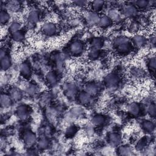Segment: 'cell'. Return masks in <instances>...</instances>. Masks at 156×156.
I'll list each match as a JSON object with an SVG mask.
<instances>
[{
  "instance_id": "cell-1",
  "label": "cell",
  "mask_w": 156,
  "mask_h": 156,
  "mask_svg": "<svg viewBox=\"0 0 156 156\" xmlns=\"http://www.w3.org/2000/svg\"><path fill=\"white\" fill-rule=\"evenodd\" d=\"M138 13L137 7L133 4H127L122 8V13L123 15L132 18L137 16Z\"/></svg>"
},
{
  "instance_id": "cell-2",
  "label": "cell",
  "mask_w": 156,
  "mask_h": 156,
  "mask_svg": "<svg viewBox=\"0 0 156 156\" xmlns=\"http://www.w3.org/2000/svg\"><path fill=\"white\" fill-rule=\"evenodd\" d=\"M41 30L44 34L48 36H52L57 33V27L54 23L46 22L42 25Z\"/></svg>"
},
{
  "instance_id": "cell-3",
  "label": "cell",
  "mask_w": 156,
  "mask_h": 156,
  "mask_svg": "<svg viewBox=\"0 0 156 156\" xmlns=\"http://www.w3.org/2000/svg\"><path fill=\"white\" fill-rule=\"evenodd\" d=\"M70 52L74 55H79L82 53L83 51V44L80 40H75L73 41L69 45Z\"/></svg>"
},
{
  "instance_id": "cell-4",
  "label": "cell",
  "mask_w": 156,
  "mask_h": 156,
  "mask_svg": "<svg viewBox=\"0 0 156 156\" xmlns=\"http://www.w3.org/2000/svg\"><path fill=\"white\" fill-rule=\"evenodd\" d=\"M119 82L118 76L115 73H110L108 74L105 78V83L108 88L115 87Z\"/></svg>"
},
{
  "instance_id": "cell-5",
  "label": "cell",
  "mask_w": 156,
  "mask_h": 156,
  "mask_svg": "<svg viewBox=\"0 0 156 156\" xmlns=\"http://www.w3.org/2000/svg\"><path fill=\"white\" fill-rule=\"evenodd\" d=\"M100 16L97 12H88L85 17V20L88 24L91 26H94L98 24L99 21Z\"/></svg>"
},
{
  "instance_id": "cell-6",
  "label": "cell",
  "mask_w": 156,
  "mask_h": 156,
  "mask_svg": "<svg viewBox=\"0 0 156 156\" xmlns=\"http://www.w3.org/2000/svg\"><path fill=\"white\" fill-rule=\"evenodd\" d=\"M23 140L25 144L28 146H32L36 141L37 138L35 135L31 131H27L24 132Z\"/></svg>"
},
{
  "instance_id": "cell-7",
  "label": "cell",
  "mask_w": 156,
  "mask_h": 156,
  "mask_svg": "<svg viewBox=\"0 0 156 156\" xmlns=\"http://www.w3.org/2000/svg\"><path fill=\"white\" fill-rule=\"evenodd\" d=\"M40 20V14L36 10H32L27 15V21L29 24H34Z\"/></svg>"
},
{
  "instance_id": "cell-8",
  "label": "cell",
  "mask_w": 156,
  "mask_h": 156,
  "mask_svg": "<svg viewBox=\"0 0 156 156\" xmlns=\"http://www.w3.org/2000/svg\"><path fill=\"white\" fill-rule=\"evenodd\" d=\"M91 96H91L90 94H89L88 93L83 91L77 94V99L80 104L83 105H87L91 102L92 99Z\"/></svg>"
},
{
  "instance_id": "cell-9",
  "label": "cell",
  "mask_w": 156,
  "mask_h": 156,
  "mask_svg": "<svg viewBox=\"0 0 156 156\" xmlns=\"http://www.w3.org/2000/svg\"><path fill=\"white\" fill-rule=\"evenodd\" d=\"M64 91L65 94L68 97H74L77 93V88L74 84L68 83L65 85L64 87Z\"/></svg>"
},
{
  "instance_id": "cell-10",
  "label": "cell",
  "mask_w": 156,
  "mask_h": 156,
  "mask_svg": "<svg viewBox=\"0 0 156 156\" xmlns=\"http://www.w3.org/2000/svg\"><path fill=\"white\" fill-rule=\"evenodd\" d=\"M132 41L134 45H135L136 47L141 48L146 44L147 40L146 38L143 35L135 34L132 37Z\"/></svg>"
},
{
  "instance_id": "cell-11",
  "label": "cell",
  "mask_w": 156,
  "mask_h": 156,
  "mask_svg": "<svg viewBox=\"0 0 156 156\" xmlns=\"http://www.w3.org/2000/svg\"><path fill=\"white\" fill-rule=\"evenodd\" d=\"M108 141L110 146L112 147L118 146L121 143V137L116 133H111L108 135Z\"/></svg>"
},
{
  "instance_id": "cell-12",
  "label": "cell",
  "mask_w": 156,
  "mask_h": 156,
  "mask_svg": "<svg viewBox=\"0 0 156 156\" xmlns=\"http://www.w3.org/2000/svg\"><path fill=\"white\" fill-rule=\"evenodd\" d=\"M20 71L21 74L25 78H29L31 75V69L30 65L24 62L20 65Z\"/></svg>"
},
{
  "instance_id": "cell-13",
  "label": "cell",
  "mask_w": 156,
  "mask_h": 156,
  "mask_svg": "<svg viewBox=\"0 0 156 156\" xmlns=\"http://www.w3.org/2000/svg\"><path fill=\"white\" fill-rule=\"evenodd\" d=\"M84 91L91 96H94L98 91V86L94 82H89L85 85Z\"/></svg>"
},
{
  "instance_id": "cell-14",
  "label": "cell",
  "mask_w": 156,
  "mask_h": 156,
  "mask_svg": "<svg viewBox=\"0 0 156 156\" xmlns=\"http://www.w3.org/2000/svg\"><path fill=\"white\" fill-rule=\"evenodd\" d=\"M12 102V99L9 94L2 93L0 98V104L2 108H8L9 107Z\"/></svg>"
},
{
  "instance_id": "cell-15",
  "label": "cell",
  "mask_w": 156,
  "mask_h": 156,
  "mask_svg": "<svg viewBox=\"0 0 156 156\" xmlns=\"http://www.w3.org/2000/svg\"><path fill=\"white\" fill-rule=\"evenodd\" d=\"M127 111L130 115L133 116H137L140 113L141 108L137 103L132 102L128 105Z\"/></svg>"
},
{
  "instance_id": "cell-16",
  "label": "cell",
  "mask_w": 156,
  "mask_h": 156,
  "mask_svg": "<svg viewBox=\"0 0 156 156\" xmlns=\"http://www.w3.org/2000/svg\"><path fill=\"white\" fill-rule=\"evenodd\" d=\"M116 51L119 54H124L129 52L130 50L132 49V44L130 42L124 43L122 44H120L119 46H117L115 47Z\"/></svg>"
},
{
  "instance_id": "cell-17",
  "label": "cell",
  "mask_w": 156,
  "mask_h": 156,
  "mask_svg": "<svg viewBox=\"0 0 156 156\" xmlns=\"http://www.w3.org/2000/svg\"><path fill=\"white\" fill-rule=\"evenodd\" d=\"M16 113L21 119H26L28 116V108L25 105H20L17 108Z\"/></svg>"
},
{
  "instance_id": "cell-18",
  "label": "cell",
  "mask_w": 156,
  "mask_h": 156,
  "mask_svg": "<svg viewBox=\"0 0 156 156\" xmlns=\"http://www.w3.org/2000/svg\"><path fill=\"white\" fill-rule=\"evenodd\" d=\"M107 16L110 18L112 21L118 22L121 20V14L118 12L116 9H112L108 12Z\"/></svg>"
},
{
  "instance_id": "cell-19",
  "label": "cell",
  "mask_w": 156,
  "mask_h": 156,
  "mask_svg": "<svg viewBox=\"0 0 156 156\" xmlns=\"http://www.w3.org/2000/svg\"><path fill=\"white\" fill-rule=\"evenodd\" d=\"M91 123L94 126H101L105 122V118L101 115H96L91 118Z\"/></svg>"
},
{
  "instance_id": "cell-20",
  "label": "cell",
  "mask_w": 156,
  "mask_h": 156,
  "mask_svg": "<svg viewBox=\"0 0 156 156\" xmlns=\"http://www.w3.org/2000/svg\"><path fill=\"white\" fill-rule=\"evenodd\" d=\"M12 65L11 59L9 55H6L4 57L1 58V67L2 70L6 71L9 69Z\"/></svg>"
},
{
  "instance_id": "cell-21",
  "label": "cell",
  "mask_w": 156,
  "mask_h": 156,
  "mask_svg": "<svg viewBox=\"0 0 156 156\" xmlns=\"http://www.w3.org/2000/svg\"><path fill=\"white\" fill-rule=\"evenodd\" d=\"M112 22V21L110 19V18L107 16V15H103L100 16L98 25L102 28H105L109 26Z\"/></svg>"
},
{
  "instance_id": "cell-22",
  "label": "cell",
  "mask_w": 156,
  "mask_h": 156,
  "mask_svg": "<svg viewBox=\"0 0 156 156\" xmlns=\"http://www.w3.org/2000/svg\"><path fill=\"white\" fill-rule=\"evenodd\" d=\"M10 96L11 97V98L12 99V100H15V101H18L19 99H21V96H22V93L21 92V91L15 87L12 88L10 90H9V94Z\"/></svg>"
},
{
  "instance_id": "cell-23",
  "label": "cell",
  "mask_w": 156,
  "mask_h": 156,
  "mask_svg": "<svg viewBox=\"0 0 156 156\" xmlns=\"http://www.w3.org/2000/svg\"><path fill=\"white\" fill-rule=\"evenodd\" d=\"M142 127L147 132L151 133L154 131L155 129V125L154 122L150 120H144L142 122Z\"/></svg>"
},
{
  "instance_id": "cell-24",
  "label": "cell",
  "mask_w": 156,
  "mask_h": 156,
  "mask_svg": "<svg viewBox=\"0 0 156 156\" xmlns=\"http://www.w3.org/2000/svg\"><path fill=\"white\" fill-rule=\"evenodd\" d=\"M132 149L128 145H122L118 147V152L119 155H129L132 154Z\"/></svg>"
},
{
  "instance_id": "cell-25",
  "label": "cell",
  "mask_w": 156,
  "mask_h": 156,
  "mask_svg": "<svg viewBox=\"0 0 156 156\" xmlns=\"http://www.w3.org/2000/svg\"><path fill=\"white\" fill-rule=\"evenodd\" d=\"M48 83L51 85H54L57 82V77L54 72H49L46 76Z\"/></svg>"
},
{
  "instance_id": "cell-26",
  "label": "cell",
  "mask_w": 156,
  "mask_h": 156,
  "mask_svg": "<svg viewBox=\"0 0 156 156\" xmlns=\"http://www.w3.org/2000/svg\"><path fill=\"white\" fill-rule=\"evenodd\" d=\"M91 7L93 10V12H98L101 11L104 5V1H94L91 2Z\"/></svg>"
},
{
  "instance_id": "cell-27",
  "label": "cell",
  "mask_w": 156,
  "mask_h": 156,
  "mask_svg": "<svg viewBox=\"0 0 156 156\" xmlns=\"http://www.w3.org/2000/svg\"><path fill=\"white\" fill-rule=\"evenodd\" d=\"M103 45V40L99 37H95L91 41V48L100 49Z\"/></svg>"
},
{
  "instance_id": "cell-28",
  "label": "cell",
  "mask_w": 156,
  "mask_h": 156,
  "mask_svg": "<svg viewBox=\"0 0 156 156\" xmlns=\"http://www.w3.org/2000/svg\"><path fill=\"white\" fill-rule=\"evenodd\" d=\"M130 42V40L126 36H119L114 39L113 40V45L115 47L119 46L120 44L126 43Z\"/></svg>"
},
{
  "instance_id": "cell-29",
  "label": "cell",
  "mask_w": 156,
  "mask_h": 156,
  "mask_svg": "<svg viewBox=\"0 0 156 156\" xmlns=\"http://www.w3.org/2000/svg\"><path fill=\"white\" fill-rule=\"evenodd\" d=\"M7 8L13 12H16L20 9V2L17 1H9L7 5Z\"/></svg>"
},
{
  "instance_id": "cell-30",
  "label": "cell",
  "mask_w": 156,
  "mask_h": 156,
  "mask_svg": "<svg viewBox=\"0 0 156 156\" xmlns=\"http://www.w3.org/2000/svg\"><path fill=\"white\" fill-rule=\"evenodd\" d=\"M140 23L135 21H133L130 22L128 26L129 31L130 33H133V34L137 32L140 30Z\"/></svg>"
},
{
  "instance_id": "cell-31",
  "label": "cell",
  "mask_w": 156,
  "mask_h": 156,
  "mask_svg": "<svg viewBox=\"0 0 156 156\" xmlns=\"http://www.w3.org/2000/svg\"><path fill=\"white\" fill-rule=\"evenodd\" d=\"M10 16L9 13L5 10H1L0 12V21L1 24H6L10 20Z\"/></svg>"
},
{
  "instance_id": "cell-32",
  "label": "cell",
  "mask_w": 156,
  "mask_h": 156,
  "mask_svg": "<svg viewBox=\"0 0 156 156\" xmlns=\"http://www.w3.org/2000/svg\"><path fill=\"white\" fill-rule=\"evenodd\" d=\"M21 27H22V25H21V24L20 22H18V21H13V22H12L10 24L9 29L10 31V32L12 34H13L14 32H18L19 30H21Z\"/></svg>"
},
{
  "instance_id": "cell-33",
  "label": "cell",
  "mask_w": 156,
  "mask_h": 156,
  "mask_svg": "<svg viewBox=\"0 0 156 156\" xmlns=\"http://www.w3.org/2000/svg\"><path fill=\"white\" fill-rule=\"evenodd\" d=\"M131 74L136 77H140L143 76L144 74V71L141 68L133 67L131 69Z\"/></svg>"
},
{
  "instance_id": "cell-34",
  "label": "cell",
  "mask_w": 156,
  "mask_h": 156,
  "mask_svg": "<svg viewBox=\"0 0 156 156\" xmlns=\"http://www.w3.org/2000/svg\"><path fill=\"white\" fill-rule=\"evenodd\" d=\"M100 55L99 49H97L95 48H91L88 52V57L90 58L92 60H95L99 57Z\"/></svg>"
},
{
  "instance_id": "cell-35",
  "label": "cell",
  "mask_w": 156,
  "mask_h": 156,
  "mask_svg": "<svg viewBox=\"0 0 156 156\" xmlns=\"http://www.w3.org/2000/svg\"><path fill=\"white\" fill-rule=\"evenodd\" d=\"M12 37L16 41H21L24 39V34L21 30H19L12 34Z\"/></svg>"
},
{
  "instance_id": "cell-36",
  "label": "cell",
  "mask_w": 156,
  "mask_h": 156,
  "mask_svg": "<svg viewBox=\"0 0 156 156\" xmlns=\"http://www.w3.org/2000/svg\"><path fill=\"white\" fill-rule=\"evenodd\" d=\"M136 7L140 9H144L149 5V1L146 0H138L135 1L133 4Z\"/></svg>"
},
{
  "instance_id": "cell-37",
  "label": "cell",
  "mask_w": 156,
  "mask_h": 156,
  "mask_svg": "<svg viewBox=\"0 0 156 156\" xmlns=\"http://www.w3.org/2000/svg\"><path fill=\"white\" fill-rule=\"evenodd\" d=\"M147 112L149 115L152 117L154 118L156 115V107L154 104H151L147 108Z\"/></svg>"
},
{
  "instance_id": "cell-38",
  "label": "cell",
  "mask_w": 156,
  "mask_h": 156,
  "mask_svg": "<svg viewBox=\"0 0 156 156\" xmlns=\"http://www.w3.org/2000/svg\"><path fill=\"white\" fill-rule=\"evenodd\" d=\"M76 131L77 130L75 126H69V127H68V129L66 130V135L68 137H71L76 133Z\"/></svg>"
},
{
  "instance_id": "cell-39",
  "label": "cell",
  "mask_w": 156,
  "mask_h": 156,
  "mask_svg": "<svg viewBox=\"0 0 156 156\" xmlns=\"http://www.w3.org/2000/svg\"><path fill=\"white\" fill-rule=\"evenodd\" d=\"M156 63V62H155V57L154 56V57H151L150 58H149V61H148V67H149V68L151 70V71H155V63Z\"/></svg>"
},
{
  "instance_id": "cell-40",
  "label": "cell",
  "mask_w": 156,
  "mask_h": 156,
  "mask_svg": "<svg viewBox=\"0 0 156 156\" xmlns=\"http://www.w3.org/2000/svg\"><path fill=\"white\" fill-rule=\"evenodd\" d=\"M37 87L34 84H30L26 88V93L29 95L34 94L37 91Z\"/></svg>"
},
{
  "instance_id": "cell-41",
  "label": "cell",
  "mask_w": 156,
  "mask_h": 156,
  "mask_svg": "<svg viewBox=\"0 0 156 156\" xmlns=\"http://www.w3.org/2000/svg\"><path fill=\"white\" fill-rule=\"evenodd\" d=\"M48 145V141L45 138H40L38 142V146L40 149H44Z\"/></svg>"
},
{
  "instance_id": "cell-42",
  "label": "cell",
  "mask_w": 156,
  "mask_h": 156,
  "mask_svg": "<svg viewBox=\"0 0 156 156\" xmlns=\"http://www.w3.org/2000/svg\"><path fill=\"white\" fill-rule=\"evenodd\" d=\"M76 5H77L78 6H84L86 4V2L83 1H78L75 2Z\"/></svg>"
},
{
  "instance_id": "cell-43",
  "label": "cell",
  "mask_w": 156,
  "mask_h": 156,
  "mask_svg": "<svg viewBox=\"0 0 156 156\" xmlns=\"http://www.w3.org/2000/svg\"><path fill=\"white\" fill-rule=\"evenodd\" d=\"M7 54H6V52L5 51V49H4L3 48H2L1 49V51H0V58H2L4 57V56H5Z\"/></svg>"
}]
</instances>
